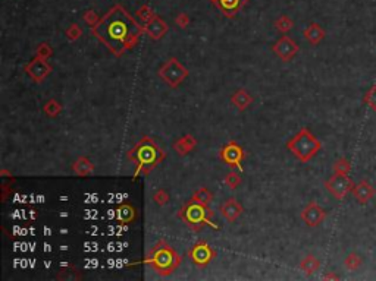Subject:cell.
Segmentation results:
<instances>
[{
  "label": "cell",
  "mask_w": 376,
  "mask_h": 281,
  "mask_svg": "<svg viewBox=\"0 0 376 281\" xmlns=\"http://www.w3.org/2000/svg\"><path fill=\"white\" fill-rule=\"evenodd\" d=\"M144 30L127 14L122 6H113L100 22L91 28V34L104 43L112 53L120 56L125 50L131 49L137 43Z\"/></svg>",
  "instance_id": "obj_1"
},
{
  "label": "cell",
  "mask_w": 376,
  "mask_h": 281,
  "mask_svg": "<svg viewBox=\"0 0 376 281\" xmlns=\"http://www.w3.org/2000/svg\"><path fill=\"white\" fill-rule=\"evenodd\" d=\"M163 157H165V154L159 149V147L154 144L150 138H143L136 145V148L128 152V158L134 160L137 163V173L140 170L147 173L157 163H160V160Z\"/></svg>",
  "instance_id": "obj_2"
},
{
  "label": "cell",
  "mask_w": 376,
  "mask_h": 281,
  "mask_svg": "<svg viewBox=\"0 0 376 281\" xmlns=\"http://www.w3.org/2000/svg\"><path fill=\"white\" fill-rule=\"evenodd\" d=\"M287 148L290 149L300 161L306 163L308 160H311L321 151L322 144L313 133L308 131L307 128H304L287 144Z\"/></svg>",
  "instance_id": "obj_3"
},
{
  "label": "cell",
  "mask_w": 376,
  "mask_h": 281,
  "mask_svg": "<svg viewBox=\"0 0 376 281\" xmlns=\"http://www.w3.org/2000/svg\"><path fill=\"white\" fill-rule=\"evenodd\" d=\"M150 264L153 266L154 269L162 274V275H168L171 274L172 271L179 265L181 259L179 256L175 253V250L172 248H169L166 243L160 242L159 245H156L150 253V258H149Z\"/></svg>",
  "instance_id": "obj_4"
},
{
  "label": "cell",
  "mask_w": 376,
  "mask_h": 281,
  "mask_svg": "<svg viewBox=\"0 0 376 281\" xmlns=\"http://www.w3.org/2000/svg\"><path fill=\"white\" fill-rule=\"evenodd\" d=\"M179 217L187 223L191 229H202L210 224V217H213V211L207 208V205L191 199L179 211Z\"/></svg>",
  "instance_id": "obj_5"
},
{
  "label": "cell",
  "mask_w": 376,
  "mask_h": 281,
  "mask_svg": "<svg viewBox=\"0 0 376 281\" xmlns=\"http://www.w3.org/2000/svg\"><path fill=\"white\" fill-rule=\"evenodd\" d=\"M159 76L171 86H176L188 76V70L176 59H169L159 70Z\"/></svg>",
  "instance_id": "obj_6"
},
{
  "label": "cell",
  "mask_w": 376,
  "mask_h": 281,
  "mask_svg": "<svg viewBox=\"0 0 376 281\" xmlns=\"http://www.w3.org/2000/svg\"><path fill=\"white\" fill-rule=\"evenodd\" d=\"M328 192L337 199H344L354 188V183L351 180V177H348V174H340L335 173L332 177H329L325 183Z\"/></svg>",
  "instance_id": "obj_7"
},
{
  "label": "cell",
  "mask_w": 376,
  "mask_h": 281,
  "mask_svg": "<svg viewBox=\"0 0 376 281\" xmlns=\"http://www.w3.org/2000/svg\"><path fill=\"white\" fill-rule=\"evenodd\" d=\"M188 256L191 258V261L196 265L205 266L215 258V250L210 248L206 242H200V243H196L191 248V250L188 252Z\"/></svg>",
  "instance_id": "obj_8"
},
{
  "label": "cell",
  "mask_w": 376,
  "mask_h": 281,
  "mask_svg": "<svg viewBox=\"0 0 376 281\" xmlns=\"http://www.w3.org/2000/svg\"><path fill=\"white\" fill-rule=\"evenodd\" d=\"M272 50L282 60L288 62V60H291L298 53V44L294 40H291L290 37L285 35V37H281L275 43L274 46H272Z\"/></svg>",
  "instance_id": "obj_9"
},
{
  "label": "cell",
  "mask_w": 376,
  "mask_h": 281,
  "mask_svg": "<svg viewBox=\"0 0 376 281\" xmlns=\"http://www.w3.org/2000/svg\"><path fill=\"white\" fill-rule=\"evenodd\" d=\"M25 72L34 79L35 82H41L51 72V66L46 62V59L35 57L28 65H25Z\"/></svg>",
  "instance_id": "obj_10"
},
{
  "label": "cell",
  "mask_w": 376,
  "mask_h": 281,
  "mask_svg": "<svg viewBox=\"0 0 376 281\" xmlns=\"http://www.w3.org/2000/svg\"><path fill=\"white\" fill-rule=\"evenodd\" d=\"M326 218V211L316 202H310L301 213V220L307 224L308 227L319 226Z\"/></svg>",
  "instance_id": "obj_11"
},
{
  "label": "cell",
  "mask_w": 376,
  "mask_h": 281,
  "mask_svg": "<svg viewBox=\"0 0 376 281\" xmlns=\"http://www.w3.org/2000/svg\"><path fill=\"white\" fill-rule=\"evenodd\" d=\"M221 157L225 163H228L232 167H239L241 168V161L244 158V151L239 147L238 144L235 142H229L223 147L222 152H221Z\"/></svg>",
  "instance_id": "obj_12"
},
{
  "label": "cell",
  "mask_w": 376,
  "mask_h": 281,
  "mask_svg": "<svg viewBox=\"0 0 376 281\" xmlns=\"http://www.w3.org/2000/svg\"><path fill=\"white\" fill-rule=\"evenodd\" d=\"M351 192H353V197L356 198V201L361 205H366L370 199L375 197V188L367 180H361L360 183H357L353 188Z\"/></svg>",
  "instance_id": "obj_13"
},
{
  "label": "cell",
  "mask_w": 376,
  "mask_h": 281,
  "mask_svg": "<svg viewBox=\"0 0 376 281\" xmlns=\"http://www.w3.org/2000/svg\"><path fill=\"white\" fill-rule=\"evenodd\" d=\"M143 30H144V33H147L150 35V38H153V40H159V38H162L165 34L168 33V24L165 22V21H162L159 17H156L152 19V21H149L144 27H143Z\"/></svg>",
  "instance_id": "obj_14"
},
{
  "label": "cell",
  "mask_w": 376,
  "mask_h": 281,
  "mask_svg": "<svg viewBox=\"0 0 376 281\" xmlns=\"http://www.w3.org/2000/svg\"><path fill=\"white\" fill-rule=\"evenodd\" d=\"M245 3H247V0H216L213 5L222 12L225 17L234 18Z\"/></svg>",
  "instance_id": "obj_15"
},
{
  "label": "cell",
  "mask_w": 376,
  "mask_h": 281,
  "mask_svg": "<svg viewBox=\"0 0 376 281\" xmlns=\"http://www.w3.org/2000/svg\"><path fill=\"white\" fill-rule=\"evenodd\" d=\"M221 213L228 221H235L239 215L242 214V207L235 199H228L221 205Z\"/></svg>",
  "instance_id": "obj_16"
},
{
  "label": "cell",
  "mask_w": 376,
  "mask_h": 281,
  "mask_svg": "<svg viewBox=\"0 0 376 281\" xmlns=\"http://www.w3.org/2000/svg\"><path fill=\"white\" fill-rule=\"evenodd\" d=\"M304 34V37H306V40H307L310 44H313V46H318L324 38H325V31H324V28L319 25V24H310L307 28L303 31Z\"/></svg>",
  "instance_id": "obj_17"
},
{
  "label": "cell",
  "mask_w": 376,
  "mask_h": 281,
  "mask_svg": "<svg viewBox=\"0 0 376 281\" xmlns=\"http://www.w3.org/2000/svg\"><path fill=\"white\" fill-rule=\"evenodd\" d=\"M196 147V139L191 135H185L182 138H179L175 144H173V149L179 152V155H185L191 149Z\"/></svg>",
  "instance_id": "obj_18"
},
{
  "label": "cell",
  "mask_w": 376,
  "mask_h": 281,
  "mask_svg": "<svg viewBox=\"0 0 376 281\" xmlns=\"http://www.w3.org/2000/svg\"><path fill=\"white\" fill-rule=\"evenodd\" d=\"M232 104L238 109V110H244V109H247L252 103H253V97L247 92V91H244V89H239L237 91L234 96H232Z\"/></svg>",
  "instance_id": "obj_19"
},
{
  "label": "cell",
  "mask_w": 376,
  "mask_h": 281,
  "mask_svg": "<svg viewBox=\"0 0 376 281\" xmlns=\"http://www.w3.org/2000/svg\"><path fill=\"white\" fill-rule=\"evenodd\" d=\"M116 218H118V221L122 223V224L131 223L136 218V210L131 205L123 204V205H120L119 208L116 210Z\"/></svg>",
  "instance_id": "obj_20"
},
{
  "label": "cell",
  "mask_w": 376,
  "mask_h": 281,
  "mask_svg": "<svg viewBox=\"0 0 376 281\" xmlns=\"http://www.w3.org/2000/svg\"><path fill=\"white\" fill-rule=\"evenodd\" d=\"M321 266V262L318 261V258H315L313 255H307L301 262H300V268L304 274L311 275L313 272H316Z\"/></svg>",
  "instance_id": "obj_21"
},
{
  "label": "cell",
  "mask_w": 376,
  "mask_h": 281,
  "mask_svg": "<svg viewBox=\"0 0 376 281\" xmlns=\"http://www.w3.org/2000/svg\"><path fill=\"white\" fill-rule=\"evenodd\" d=\"M93 168H94V165L91 164L86 157H81V158H78V160L74 163V170H75V173L80 174V176H87V174H90V173L93 171Z\"/></svg>",
  "instance_id": "obj_22"
},
{
  "label": "cell",
  "mask_w": 376,
  "mask_h": 281,
  "mask_svg": "<svg viewBox=\"0 0 376 281\" xmlns=\"http://www.w3.org/2000/svg\"><path fill=\"white\" fill-rule=\"evenodd\" d=\"M361 264H363V259H361V256H360L359 253H356V252L348 253V255H347V258H345V261H344L345 268H347V269H350V271H356V269H359L360 266H361Z\"/></svg>",
  "instance_id": "obj_23"
},
{
  "label": "cell",
  "mask_w": 376,
  "mask_h": 281,
  "mask_svg": "<svg viewBox=\"0 0 376 281\" xmlns=\"http://www.w3.org/2000/svg\"><path fill=\"white\" fill-rule=\"evenodd\" d=\"M334 171L340 173V174H348L351 171V163H350V160H347L345 157L338 158L334 163Z\"/></svg>",
  "instance_id": "obj_24"
},
{
  "label": "cell",
  "mask_w": 376,
  "mask_h": 281,
  "mask_svg": "<svg viewBox=\"0 0 376 281\" xmlns=\"http://www.w3.org/2000/svg\"><path fill=\"white\" fill-rule=\"evenodd\" d=\"M194 201H199V202H202V204H205V205H209L210 202H212V199H213V195L206 189V188H202V189H197L196 192H194V195H193V198Z\"/></svg>",
  "instance_id": "obj_25"
},
{
  "label": "cell",
  "mask_w": 376,
  "mask_h": 281,
  "mask_svg": "<svg viewBox=\"0 0 376 281\" xmlns=\"http://www.w3.org/2000/svg\"><path fill=\"white\" fill-rule=\"evenodd\" d=\"M364 104L372 110V112H375L376 113V83L375 85H372V88L364 94Z\"/></svg>",
  "instance_id": "obj_26"
},
{
  "label": "cell",
  "mask_w": 376,
  "mask_h": 281,
  "mask_svg": "<svg viewBox=\"0 0 376 281\" xmlns=\"http://www.w3.org/2000/svg\"><path fill=\"white\" fill-rule=\"evenodd\" d=\"M292 25H294V22H292L288 17H285V15L278 18V19L275 21V27H276V30H279L281 33L290 31L291 28H292Z\"/></svg>",
  "instance_id": "obj_27"
},
{
  "label": "cell",
  "mask_w": 376,
  "mask_h": 281,
  "mask_svg": "<svg viewBox=\"0 0 376 281\" xmlns=\"http://www.w3.org/2000/svg\"><path fill=\"white\" fill-rule=\"evenodd\" d=\"M60 110H62V107H60V104H59L56 100H50V101H47V103H46V106H44V113L50 117L57 116V115L60 113Z\"/></svg>",
  "instance_id": "obj_28"
},
{
  "label": "cell",
  "mask_w": 376,
  "mask_h": 281,
  "mask_svg": "<svg viewBox=\"0 0 376 281\" xmlns=\"http://www.w3.org/2000/svg\"><path fill=\"white\" fill-rule=\"evenodd\" d=\"M137 15L141 18V21L144 22V24H147L149 21H152L154 18L153 11L150 9V6H147V5H144V6H141L140 9L137 11Z\"/></svg>",
  "instance_id": "obj_29"
},
{
  "label": "cell",
  "mask_w": 376,
  "mask_h": 281,
  "mask_svg": "<svg viewBox=\"0 0 376 281\" xmlns=\"http://www.w3.org/2000/svg\"><path fill=\"white\" fill-rule=\"evenodd\" d=\"M83 19H84V22H86L87 25L88 27H96L99 22H100V18L97 17L96 15V12H93V11H87L86 14H84V17H83Z\"/></svg>",
  "instance_id": "obj_30"
},
{
  "label": "cell",
  "mask_w": 376,
  "mask_h": 281,
  "mask_svg": "<svg viewBox=\"0 0 376 281\" xmlns=\"http://www.w3.org/2000/svg\"><path fill=\"white\" fill-rule=\"evenodd\" d=\"M37 56L38 57H41V59H47V57H50L51 53H53V50L51 47L47 44V43H41L40 46H38V49H37Z\"/></svg>",
  "instance_id": "obj_31"
},
{
  "label": "cell",
  "mask_w": 376,
  "mask_h": 281,
  "mask_svg": "<svg viewBox=\"0 0 376 281\" xmlns=\"http://www.w3.org/2000/svg\"><path fill=\"white\" fill-rule=\"evenodd\" d=\"M81 34H83V31H81V28L77 24H72L68 30H67V37H68L69 40H72V41L78 40L81 37Z\"/></svg>",
  "instance_id": "obj_32"
},
{
  "label": "cell",
  "mask_w": 376,
  "mask_h": 281,
  "mask_svg": "<svg viewBox=\"0 0 376 281\" xmlns=\"http://www.w3.org/2000/svg\"><path fill=\"white\" fill-rule=\"evenodd\" d=\"M225 183L229 186V188H232V189H235L237 186H238L239 183H241V177H239L238 174L235 173V171H232V173H229L226 177H225Z\"/></svg>",
  "instance_id": "obj_33"
},
{
  "label": "cell",
  "mask_w": 376,
  "mask_h": 281,
  "mask_svg": "<svg viewBox=\"0 0 376 281\" xmlns=\"http://www.w3.org/2000/svg\"><path fill=\"white\" fill-rule=\"evenodd\" d=\"M153 199L159 204V205H165V204H168V201H169V195H168L163 189H160V191H157V192L154 194Z\"/></svg>",
  "instance_id": "obj_34"
},
{
  "label": "cell",
  "mask_w": 376,
  "mask_h": 281,
  "mask_svg": "<svg viewBox=\"0 0 376 281\" xmlns=\"http://www.w3.org/2000/svg\"><path fill=\"white\" fill-rule=\"evenodd\" d=\"M175 24L179 25L181 28H185L188 24H190V18H188L185 14H179L178 17L175 18Z\"/></svg>",
  "instance_id": "obj_35"
},
{
  "label": "cell",
  "mask_w": 376,
  "mask_h": 281,
  "mask_svg": "<svg viewBox=\"0 0 376 281\" xmlns=\"http://www.w3.org/2000/svg\"><path fill=\"white\" fill-rule=\"evenodd\" d=\"M325 278H338V275H325Z\"/></svg>",
  "instance_id": "obj_36"
},
{
  "label": "cell",
  "mask_w": 376,
  "mask_h": 281,
  "mask_svg": "<svg viewBox=\"0 0 376 281\" xmlns=\"http://www.w3.org/2000/svg\"><path fill=\"white\" fill-rule=\"evenodd\" d=\"M210 2H212V3H215V2H216V0H210Z\"/></svg>",
  "instance_id": "obj_37"
}]
</instances>
